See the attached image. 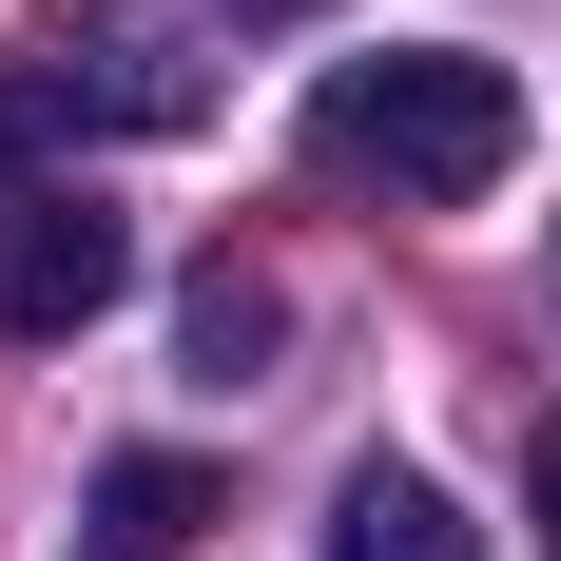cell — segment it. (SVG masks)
Masks as SVG:
<instances>
[{"label":"cell","instance_id":"cell-7","mask_svg":"<svg viewBox=\"0 0 561 561\" xmlns=\"http://www.w3.org/2000/svg\"><path fill=\"white\" fill-rule=\"evenodd\" d=\"M58 136H78V98H58V78H0V214L39 194V156H58Z\"/></svg>","mask_w":561,"mask_h":561},{"label":"cell","instance_id":"cell-1","mask_svg":"<svg viewBox=\"0 0 561 561\" xmlns=\"http://www.w3.org/2000/svg\"><path fill=\"white\" fill-rule=\"evenodd\" d=\"M504 156H523V78L465 39H388L310 98V174L388 194V214H465V194H504Z\"/></svg>","mask_w":561,"mask_h":561},{"label":"cell","instance_id":"cell-6","mask_svg":"<svg viewBox=\"0 0 561 561\" xmlns=\"http://www.w3.org/2000/svg\"><path fill=\"white\" fill-rule=\"evenodd\" d=\"M174 348H194V388H252V368L290 348V290H272V272H232V252H214V272L174 290Z\"/></svg>","mask_w":561,"mask_h":561},{"label":"cell","instance_id":"cell-9","mask_svg":"<svg viewBox=\"0 0 561 561\" xmlns=\"http://www.w3.org/2000/svg\"><path fill=\"white\" fill-rule=\"evenodd\" d=\"M232 20H310V0H232Z\"/></svg>","mask_w":561,"mask_h":561},{"label":"cell","instance_id":"cell-2","mask_svg":"<svg viewBox=\"0 0 561 561\" xmlns=\"http://www.w3.org/2000/svg\"><path fill=\"white\" fill-rule=\"evenodd\" d=\"M116 290H136V232L98 194H20L0 214V348H78Z\"/></svg>","mask_w":561,"mask_h":561},{"label":"cell","instance_id":"cell-5","mask_svg":"<svg viewBox=\"0 0 561 561\" xmlns=\"http://www.w3.org/2000/svg\"><path fill=\"white\" fill-rule=\"evenodd\" d=\"M330 561H484V523H465L426 465H348L330 484Z\"/></svg>","mask_w":561,"mask_h":561},{"label":"cell","instance_id":"cell-4","mask_svg":"<svg viewBox=\"0 0 561 561\" xmlns=\"http://www.w3.org/2000/svg\"><path fill=\"white\" fill-rule=\"evenodd\" d=\"M194 523H214V465L136 446V465H98V504H78V561H194Z\"/></svg>","mask_w":561,"mask_h":561},{"label":"cell","instance_id":"cell-8","mask_svg":"<svg viewBox=\"0 0 561 561\" xmlns=\"http://www.w3.org/2000/svg\"><path fill=\"white\" fill-rule=\"evenodd\" d=\"M523 504H542V561H561V426L523 446Z\"/></svg>","mask_w":561,"mask_h":561},{"label":"cell","instance_id":"cell-3","mask_svg":"<svg viewBox=\"0 0 561 561\" xmlns=\"http://www.w3.org/2000/svg\"><path fill=\"white\" fill-rule=\"evenodd\" d=\"M39 78L98 98V116H194V78L156 58V20H116V0H58V20H39Z\"/></svg>","mask_w":561,"mask_h":561}]
</instances>
